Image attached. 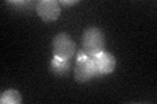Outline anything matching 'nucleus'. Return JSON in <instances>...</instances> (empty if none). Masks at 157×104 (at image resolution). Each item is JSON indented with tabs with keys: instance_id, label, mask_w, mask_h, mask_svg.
Returning a JSON list of instances; mask_svg holds the SVG:
<instances>
[{
	"instance_id": "obj_1",
	"label": "nucleus",
	"mask_w": 157,
	"mask_h": 104,
	"mask_svg": "<svg viewBox=\"0 0 157 104\" xmlns=\"http://www.w3.org/2000/svg\"><path fill=\"white\" fill-rule=\"evenodd\" d=\"M81 49L88 56H94L105 51V37L100 27H86L81 37Z\"/></svg>"
},
{
	"instance_id": "obj_2",
	"label": "nucleus",
	"mask_w": 157,
	"mask_h": 104,
	"mask_svg": "<svg viewBox=\"0 0 157 104\" xmlns=\"http://www.w3.org/2000/svg\"><path fill=\"white\" fill-rule=\"evenodd\" d=\"M52 53L63 60L71 61V59L76 53V43L72 37L67 33H59L52 39Z\"/></svg>"
},
{
	"instance_id": "obj_3",
	"label": "nucleus",
	"mask_w": 157,
	"mask_h": 104,
	"mask_svg": "<svg viewBox=\"0 0 157 104\" xmlns=\"http://www.w3.org/2000/svg\"><path fill=\"white\" fill-rule=\"evenodd\" d=\"M73 73H75V80L80 83H84V82L93 80V78H97L92 57L88 56L82 49H80L77 53L76 65H75Z\"/></svg>"
},
{
	"instance_id": "obj_4",
	"label": "nucleus",
	"mask_w": 157,
	"mask_h": 104,
	"mask_svg": "<svg viewBox=\"0 0 157 104\" xmlns=\"http://www.w3.org/2000/svg\"><path fill=\"white\" fill-rule=\"evenodd\" d=\"M90 57H92L93 65H94V70H96L97 77H105L114 72L117 61H115V57L113 56L110 52L102 51L101 53H98V55L90 56Z\"/></svg>"
},
{
	"instance_id": "obj_5",
	"label": "nucleus",
	"mask_w": 157,
	"mask_h": 104,
	"mask_svg": "<svg viewBox=\"0 0 157 104\" xmlns=\"http://www.w3.org/2000/svg\"><path fill=\"white\" fill-rule=\"evenodd\" d=\"M36 11L43 22H52L59 18L62 8L58 0H39L36 5Z\"/></svg>"
},
{
	"instance_id": "obj_6",
	"label": "nucleus",
	"mask_w": 157,
	"mask_h": 104,
	"mask_svg": "<svg viewBox=\"0 0 157 104\" xmlns=\"http://www.w3.org/2000/svg\"><path fill=\"white\" fill-rule=\"evenodd\" d=\"M71 69V63L68 60H63L56 56L52 57V60L50 63V70L55 74V76H64L70 72Z\"/></svg>"
},
{
	"instance_id": "obj_7",
	"label": "nucleus",
	"mask_w": 157,
	"mask_h": 104,
	"mask_svg": "<svg viewBox=\"0 0 157 104\" xmlns=\"http://www.w3.org/2000/svg\"><path fill=\"white\" fill-rule=\"evenodd\" d=\"M22 102L21 94L20 91L14 90V88H9L2 92L0 95V103L2 104H20Z\"/></svg>"
},
{
	"instance_id": "obj_8",
	"label": "nucleus",
	"mask_w": 157,
	"mask_h": 104,
	"mask_svg": "<svg viewBox=\"0 0 157 104\" xmlns=\"http://www.w3.org/2000/svg\"><path fill=\"white\" fill-rule=\"evenodd\" d=\"M8 4L14 7H18L20 11H29L33 5H37L34 2H8Z\"/></svg>"
},
{
	"instance_id": "obj_9",
	"label": "nucleus",
	"mask_w": 157,
	"mask_h": 104,
	"mask_svg": "<svg viewBox=\"0 0 157 104\" xmlns=\"http://www.w3.org/2000/svg\"><path fill=\"white\" fill-rule=\"evenodd\" d=\"M77 3H80V0H59V4H60V5H67V7L75 5Z\"/></svg>"
}]
</instances>
